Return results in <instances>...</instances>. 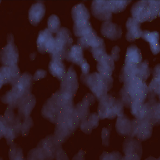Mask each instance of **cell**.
Returning a JSON list of instances; mask_svg holds the SVG:
<instances>
[{
	"instance_id": "6da1fadb",
	"label": "cell",
	"mask_w": 160,
	"mask_h": 160,
	"mask_svg": "<svg viewBox=\"0 0 160 160\" xmlns=\"http://www.w3.org/2000/svg\"><path fill=\"white\" fill-rule=\"evenodd\" d=\"M61 94L73 98L78 88V76L73 66H71L61 80Z\"/></svg>"
},
{
	"instance_id": "7a4b0ae2",
	"label": "cell",
	"mask_w": 160,
	"mask_h": 160,
	"mask_svg": "<svg viewBox=\"0 0 160 160\" xmlns=\"http://www.w3.org/2000/svg\"><path fill=\"white\" fill-rule=\"evenodd\" d=\"M92 14L97 19L105 21H111L112 12L109 1H94L91 4Z\"/></svg>"
},
{
	"instance_id": "3957f363",
	"label": "cell",
	"mask_w": 160,
	"mask_h": 160,
	"mask_svg": "<svg viewBox=\"0 0 160 160\" xmlns=\"http://www.w3.org/2000/svg\"><path fill=\"white\" fill-rule=\"evenodd\" d=\"M116 100L113 96L108 94L99 101L98 114L100 119H113L117 116L114 106Z\"/></svg>"
},
{
	"instance_id": "277c9868",
	"label": "cell",
	"mask_w": 160,
	"mask_h": 160,
	"mask_svg": "<svg viewBox=\"0 0 160 160\" xmlns=\"http://www.w3.org/2000/svg\"><path fill=\"white\" fill-rule=\"evenodd\" d=\"M8 39V44L1 50V60L4 66L18 64L19 55L18 50L13 39Z\"/></svg>"
},
{
	"instance_id": "5b68a950",
	"label": "cell",
	"mask_w": 160,
	"mask_h": 160,
	"mask_svg": "<svg viewBox=\"0 0 160 160\" xmlns=\"http://www.w3.org/2000/svg\"><path fill=\"white\" fill-rule=\"evenodd\" d=\"M132 18L140 23L148 21L150 17L148 1H139L133 5L131 8Z\"/></svg>"
},
{
	"instance_id": "8992f818",
	"label": "cell",
	"mask_w": 160,
	"mask_h": 160,
	"mask_svg": "<svg viewBox=\"0 0 160 160\" xmlns=\"http://www.w3.org/2000/svg\"><path fill=\"white\" fill-rule=\"evenodd\" d=\"M124 87L131 100L141 92L149 91V87L138 76L127 78L124 80Z\"/></svg>"
},
{
	"instance_id": "52a82bcc",
	"label": "cell",
	"mask_w": 160,
	"mask_h": 160,
	"mask_svg": "<svg viewBox=\"0 0 160 160\" xmlns=\"http://www.w3.org/2000/svg\"><path fill=\"white\" fill-rule=\"evenodd\" d=\"M33 80V77L30 74L25 72L12 85V92L17 98L22 97L28 91Z\"/></svg>"
},
{
	"instance_id": "ba28073f",
	"label": "cell",
	"mask_w": 160,
	"mask_h": 160,
	"mask_svg": "<svg viewBox=\"0 0 160 160\" xmlns=\"http://www.w3.org/2000/svg\"><path fill=\"white\" fill-rule=\"evenodd\" d=\"M48 30L46 29L39 32L37 41V47L42 53L50 54L54 44L55 37Z\"/></svg>"
},
{
	"instance_id": "9c48e42d",
	"label": "cell",
	"mask_w": 160,
	"mask_h": 160,
	"mask_svg": "<svg viewBox=\"0 0 160 160\" xmlns=\"http://www.w3.org/2000/svg\"><path fill=\"white\" fill-rule=\"evenodd\" d=\"M101 33L104 37L112 41L120 38L122 33L121 27L111 21L103 22L101 26Z\"/></svg>"
},
{
	"instance_id": "30bf717a",
	"label": "cell",
	"mask_w": 160,
	"mask_h": 160,
	"mask_svg": "<svg viewBox=\"0 0 160 160\" xmlns=\"http://www.w3.org/2000/svg\"><path fill=\"white\" fill-rule=\"evenodd\" d=\"M46 8L42 3H37L32 5L29 12V19L30 23L36 26L43 18L45 14Z\"/></svg>"
},
{
	"instance_id": "8fae6325",
	"label": "cell",
	"mask_w": 160,
	"mask_h": 160,
	"mask_svg": "<svg viewBox=\"0 0 160 160\" xmlns=\"http://www.w3.org/2000/svg\"><path fill=\"white\" fill-rule=\"evenodd\" d=\"M126 27L127 32L126 37L127 41L132 42L141 38L142 32L141 23L130 18L126 22Z\"/></svg>"
},
{
	"instance_id": "7c38bea8",
	"label": "cell",
	"mask_w": 160,
	"mask_h": 160,
	"mask_svg": "<svg viewBox=\"0 0 160 160\" xmlns=\"http://www.w3.org/2000/svg\"><path fill=\"white\" fill-rule=\"evenodd\" d=\"M69 48L60 39L55 37L54 42L50 54L51 59L62 61L65 58Z\"/></svg>"
},
{
	"instance_id": "4fadbf2b",
	"label": "cell",
	"mask_w": 160,
	"mask_h": 160,
	"mask_svg": "<svg viewBox=\"0 0 160 160\" xmlns=\"http://www.w3.org/2000/svg\"><path fill=\"white\" fill-rule=\"evenodd\" d=\"M123 151L125 155L138 154L142 156V148L141 142L134 138L129 137L124 142Z\"/></svg>"
},
{
	"instance_id": "5bb4252c",
	"label": "cell",
	"mask_w": 160,
	"mask_h": 160,
	"mask_svg": "<svg viewBox=\"0 0 160 160\" xmlns=\"http://www.w3.org/2000/svg\"><path fill=\"white\" fill-rule=\"evenodd\" d=\"M138 120V130L136 137L137 139L140 142L149 139L152 136L154 126L146 119Z\"/></svg>"
},
{
	"instance_id": "9a60e30c",
	"label": "cell",
	"mask_w": 160,
	"mask_h": 160,
	"mask_svg": "<svg viewBox=\"0 0 160 160\" xmlns=\"http://www.w3.org/2000/svg\"><path fill=\"white\" fill-rule=\"evenodd\" d=\"M115 68L114 61L111 55L106 54L98 62L97 68L99 73L112 76Z\"/></svg>"
},
{
	"instance_id": "2e32d148",
	"label": "cell",
	"mask_w": 160,
	"mask_h": 160,
	"mask_svg": "<svg viewBox=\"0 0 160 160\" xmlns=\"http://www.w3.org/2000/svg\"><path fill=\"white\" fill-rule=\"evenodd\" d=\"M141 37L149 43L151 49L153 54H158L160 52V45L159 35L158 32L142 31Z\"/></svg>"
},
{
	"instance_id": "e0dca14e",
	"label": "cell",
	"mask_w": 160,
	"mask_h": 160,
	"mask_svg": "<svg viewBox=\"0 0 160 160\" xmlns=\"http://www.w3.org/2000/svg\"><path fill=\"white\" fill-rule=\"evenodd\" d=\"M131 126V120L127 116L124 114L118 117L116 123V129L119 135L129 137Z\"/></svg>"
},
{
	"instance_id": "ac0fdd59",
	"label": "cell",
	"mask_w": 160,
	"mask_h": 160,
	"mask_svg": "<svg viewBox=\"0 0 160 160\" xmlns=\"http://www.w3.org/2000/svg\"><path fill=\"white\" fill-rule=\"evenodd\" d=\"M84 58L83 50L78 45L72 46L67 52L65 57L68 61L79 66Z\"/></svg>"
},
{
	"instance_id": "d6986e66",
	"label": "cell",
	"mask_w": 160,
	"mask_h": 160,
	"mask_svg": "<svg viewBox=\"0 0 160 160\" xmlns=\"http://www.w3.org/2000/svg\"><path fill=\"white\" fill-rule=\"evenodd\" d=\"M104 40L98 36L90 46L89 48L91 54L95 60L98 62L107 54Z\"/></svg>"
},
{
	"instance_id": "ffe728a7",
	"label": "cell",
	"mask_w": 160,
	"mask_h": 160,
	"mask_svg": "<svg viewBox=\"0 0 160 160\" xmlns=\"http://www.w3.org/2000/svg\"><path fill=\"white\" fill-rule=\"evenodd\" d=\"M71 15L74 22L89 21L90 17L88 10L83 4L74 6L71 10Z\"/></svg>"
},
{
	"instance_id": "44dd1931",
	"label": "cell",
	"mask_w": 160,
	"mask_h": 160,
	"mask_svg": "<svg viewBox=\"0 0 160 160\" xmlns=\"http://www.w3.org/2000/svg\"><path fill=\"white\" fill-rule=\"evenodd\" d=\"M142 56L140 50L135 45L129 46L127 50L125 64L138 65L142 62Z\"/></svg>"
},
{
	"instance_id": "7402d4cb",
	"label": "cell",
	"mask_w": 160,
	"mask_h": 160,
	"mask_svg": "<svg viewBox=\"0 0 160 160\" xmlns=\"http://www.w3.org/2000/svg\"><path fill=\"white\" fill-rule=\"evenodd\" d=\"M49 70L51 74L61 80L66 72L65 65L62 61L51 59L49 65Z\"/></svg>"
},
{
	"instance_id": "603a6c76",
	"label": "cell",
	"mask_w": 160,
	"mask_h": 160,
	"mask_svg": "<svg viewBox=\"0 0 160 160\" xmlns=\"http://www.w3.org/2000/svg\"><path fill=\"white\" fill-rule=\"evenodd\" d=\"M93 30L89 21L74 22L73 31L75 35L77 37L81 38L85 36Z\"/></svg>"
},
{
	"instance_id": "cb8c5ba5",
	"label": "cell",
	"mask_w": 160,
	"mask_h": 160,
	"mask_svg": "<svg viewBox=\"0 0 160 160\" xmlns=\"http://www.w3.org/2000/svg\"><path fill=\"white\" fill-rule=\"evenodd\" d=\"M88 87L95 97L99 101L108 94V91L100 81L99 77L90 84Z\"/></svg>"
},
{
	"instance_id": "d4e9b609",
	"label": "cell",
	"mask_w": 160,
	"mask_h": 160,
	"mask_svg": "<svg viewBox=\"0 0 160 160\" xmlns=\"http://www.w3.org/2000/svg\"><path fill=\"white\" fill-rule=\"evenodd\" d=\"M98 36L97 32L93 30L89 34L83 37L79 38L77 41V45L83 50L88 49Z\"/></svg>"
},
{
	"instance_id": "484cf974",
	"label": "cell",
	"mask_w": 160,
	"mask_h": 160,
	"mask_svg": "<svg viewBox=\"0 0 160 160\" xmlns=\"http://www.w3.org/2000/svg\"><path fill=\"white\" fill-rule=\"evenodd\" d=\"M75 108L80 121L83 122L88 119L90 114L89 106L82 101L78 103Z\"/></svg>"
},
{
	"instance_id": "4316f807",
	"label": "cell",
	"mask_w": 160,
	"mask_h": 160,
	"mask_svg": "<svg viewBox=\"0 0 160 160\" xmlns=\"http://www.w3.org/2000/svg\"><path fill=\"white\" fill-rule=\"evenodd\" d=\"M56 37L61 40L69 48L73 43L72 34L70 30L65 28H61L56 33Z\"/></svg>"
},
{
	"instance_id": "83f0119b",
	"label": "cell",
	"mask_w": 160,
	"mask_h": 160,
	"mask_svg": "<svg viewBox=\"0 0 160 160\" xmlns=\"http://www.w3.org/2000/svg\"><path fill=\"white\" fill-rule=\"evenodd\" d=\"M48 29L52 33H57L61 28V22L59 17L55 14L51 15L48 20Z\"/></svg>"
},
{
	"instance_id": "f1b7e54d",
	"label": "cell",
	"mask_w": 160,
	"mask_h": 160,
	"mask_svg": "<svg viewBox=\"0 0 160 160\" xmlns=\"http://www.w3.org/2000/svg\"><path fill=\"white\" fill-rule=\"evenodd\" d=\"M150 74L149 62L145 60L138 65L137 76L144 82L147 79Z\"/></svg>"
},
{
	"instance_id": "f546056e",
	"label": "cell",
	"mask_w": 160,
	"mask_h": 160,
	"mask_svg": "<svg viewBox=\"0 0 160 160\" xmlns=\"http://www.w3.org/2000/svg\"><path fill=\"white\" fill-rule=\"evenodd\" d=\"M138 65L132 64H125L122 70V76L124 80L138 74Z\"/></svg>"
},
{
	"instance_id": "4dcf8cb0",
	"label": "cell",
	"mask_w": 160,
	"mask_h": 160,
	"mask_svg": "<svg viewBox=\"0 0 160 160\" xmlns=\"http://www.w3.org/2000/svg\"><path fill=\"white\" fill-rule=\"evenodd\" d=\"M113 13L118 14L123 12L131 2L128 1H109Z\"/></svg>"
},
{
	"instance_id": "1f68e13d",
	"label": "cell",
	"mask_w": 160,
	"mask_h": 160,
	"mask_svg": "<svg viewBox=\"0 0 160 160\" xmlns=\"http://www.w3.org/2000/svg\"><path fill=\"white\" fill-rule=\"evenodd\" d=\"M0 81L1 87L8 83L11 84L12 77L9 66L3 65L1 67L0 70Z\"/></svg>"
},
{
	"instance_id": "d6a6232c",
	"label": "cell",
	"mask_w": 160,
	"mask_h": 160,
	"mask_svg": "<svg viewBox=\"0 0 160 160\" xmlns=\"http://www.w3.org/2000/svg\"><path fill=\"white\" fill-rule=\"evenodd\" d=\"M150 17L148 21L151 22L158 16L160 12V1H148Z\"/></svg>"
},
{
	"instance_id": "836d02e7",
	"label": "cell",
	"mask_w": 160,
	"mask_h": 160,
	"mask_svg": "<svg viewBox=\"0 0 160 160\" xmlns=\"http://www.w3.org/2000/svg\"><path fill=\"white\" fill-rule=\"evenodd\" d=\"M99 73L100 81L108 91L111 89L113 86V78L112 76Z\"/></svg>"
},
{
	"instance_id": "e575fe53",
	"label": "cell",
	"mask_w": 160,
	"mask_h": 160,
	"mask_svg": "<svg viewBox=\"0 0 160 160\" xmlns=\"http://www.w3.org/2000/svg\"><path fill=\"white\" fill-rule=\"evenodd\" d=\"M120 100L123 103L124 106L127 108H130L132 102L130 96L124 87L122 88L120 92Z\"/></svg>"
},
{
	"instance_id": "d590c367",
	"label": "cell",
	"mask_w": 160,
	"mask_h": 160,
	"mask_svg": "<svg viewBox=\"0 0 160 160\" xmlns=\"http://www.w3.org/2000/svg\"><path fill=\"white\" fill-rule=\"evenodd\" d=\"M144 103L136 101H132L130 106L131 112L136 118L143 108Z\"/></svg>"
},
{
	"instance_id": "8d00e7d4",
	"label": "cell",
	"mask_w": 160,
	"mask_h": 160,
	"mask_svg": "<svg viewBox=\"0 0 160 160\" xmlns=\"http://www.w3.org/2000/svg\"><path fill=\"white\" fill-rule=\"evenodd\" d=\"M122 156L121 153L113 152L110 153L104 152L101 156V160H122Z\"/></svg>"
},
{
	"instance_id": "74e56055",
	"label": "cell",
	"mask_w": 160,
	"mask_h": 160,
	"mask_svg": "<svg viewBox=\"0 0 160 160\" xmlns=\"http://www.w3.org/2000/svg\"><path fill=\"white\" fill-rule=\"evenodd\" d=\"M100 119L98 113L93 112L90 114L87 120L92 129H95L98 127Z\"/></svg>"
},
{
	"instance_id": "f35d334b",
	"label": "cell",
	"mask_w": 160,
	"mask_h": 160,
	"mask_svg": "<svg viewBox=\"0 0 160 160\" xmlns=\"http://www.w3.org/2000/svg\"><path fill=\"white\" fill-rule=\"evenodd\" d=\"M149 92L154 94L160 95V79L154 78L152 80L149 87Z\"/></svg>"
},
{
	"instance_id": "ab89813d",
	"label": "cell",
	"mask_w": 160,
	"mask_h": 160,
	"mask_svg": "<svg viewBox=\"0 0 160 160\" xmlns=\"http://www.w3.org/2000/svg\"><path fill=\"white\" fill-rule=\"evenodd\" d=\"M114 106L118 117L124 115L125 106L121 100L116 99Z\"/></svg>"
},
{
	"instance_id": "60d3db41",
	"label": "cell",
	"mask_w": 160,
	"mask_h": 160,
	"mask_svg": "<svg viewBox=\"0 0 160 160\" xmlns=\"http://www.w3.org/2000/svg\"><path fill=\"white\" fill-rule=\"evenodd\" d=\"M131 126L130 135L129 137L134 138L138 134V120L135 118L131 120Z\"/></svg>"
},
{
	"instance_id": "b9f144b4",
	"label": "cell",
	"mask_w": 160,
	"mask_h": 160,
	"mask_svg": "<svg viewBox=\"0 0 160 160\" xmlns=\"http://www.w3.org/2000/svg\"><path fill=\"white\" fill-rule=\"evenodd\" d=\"M110 134V131L109 129L105 128H103L102 132V144L105 146H108L109 144Z\"/></svg>"
},
{
	"instance_id": "7bdbcfd3",
	"label": "cell",
	"mask_w": 160,
	"mask_h": 160,
	"mask_svg": "<svg viewBox=\"0 0 160 160\" xmlns=\"http://www.w3.org/2000/svg\"><path fill=\"white\" fill-rule=\"evenodd\" d=\"M82 73V75H86L89 73L90 67L87 60L84 58L83 61L80 65Z\"/></svg>"
},
{
	"instance_id": "ee69618b",
	"label": "cell",
	"mask_w": 160,
	"mask_h": 160,
	"mask_svg": "<svg viewBox=\"0 0 160 160\" xmlns=\"http://www.w3.org/2000/svg\"><path fill=\"white\" fill-rule=\"evenodd\" d=\"M47 74L46 71L42 69H39L36 71L33 77V79L36 81H38L45 78Z\"/></svg>"
},
{
	"instance_id": "f6af8a7d",
	"label": "cell",
	"mask_w": 160,
	"mask_h": 160,
	"mask_svg": "<svg viewBox=\"0 0 160 160\" xmlns=\"http://www.w3.org/2000/svg\"><path fill=\"white\" fill-rule=\"evenodd\" d=\"M95 101V97L91 94H88L85 96L82 101L90 107L94 103Z\"/></svg>"
},
{
	"instance_id": "bcb514c9",
	"label": "cell",
	"mask_w": 160,
	"mask_h": 160,
	"mask_svg": "<svg viewBox=\"0 0 160 160\" xmlns=\"http://www.w3.org/2000/svg\"><path fill=\"white\" fill-rule=\"evenodd\" d=\"M82 124L81 128L82 131L87 134H90L93 129L88 122V120L83 122Z\"/></svg>"
},
{
	"instance_id": "7dc6e473",
	"label": "cell",
	"mask_w": 160,
	"mask_h": 160,
	"mask_svg": "<svg viewBox=\"0 0 160 160\" xmlns=\"http://www.w3.org/2000/svg\"><path fill=\"white\" fill-rule=\"evenodd\" d=\"M120 51V49L117 46L114 47L112 51L111 56L113 59L114 61H118L119 58V53Z\"/></svg>"
},
{
	"instance_id": "c3c4849f",
	"label": "cell",
	"mask_w": 160,
	"mask_h": 160,
	"mask_svg": "<svg viewBox=\"0 0 160 160\" xmlns=\"http://www.w3.org/2000/svg\"><path fill=\"white\" fill-rule=\"evenodd\" d=\"M142 156L138 154L125 155L122 157V160H140Z\"/></svg>"
},
{
	"instance_id": "681fc988",
	"label": "cell",
	"mask_w": 160,
	"mask_h": 160,
	"mask_svg": "<svg viewBox=\"0 0 160 160\" xmlns=\"http://www.w3.org/2000/svg\"><path fill=\"white\" fill-rule=\"evenodd\" d=\"M154 78L160 79V65L158 64L155 67L153 72Z\"/></svg>"
}]
</instances>
